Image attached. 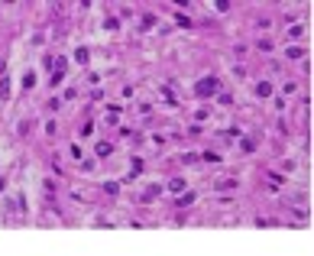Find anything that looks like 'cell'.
Segmentation results:
<instances>
[{
  "label": "cell",
  "instance_id": "1",
  "mask_svg": "<svg viewBox=\"0 0 314 256\" xmlns=\"http://www.w3.org/2000/svg\"><path fill=\"white\" fill-rule=\"evenodd\" d=\"M207 91H214V81H201L198 85V94H207Z\"/></svg>",
  "mask_w": 314,
  "mask_h": 256
}]
</instances>
